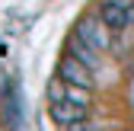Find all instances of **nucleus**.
<instances>
[{
	"instance_id": "obj_1",
	"label": "nucleus",
	"mask_w": 134,
	"mask_h": 131,
	"mask_svg": "<svg viewBox=\"0 0 134 131\" xmlns=\"http://www.w3.org/2000/svg\"><path fill=\"white\" fill-rule=\"evenodd\" d=\"M48 112H51V122L61 125V128H74V125H83L90 118V109L86 102H77V99H48Z\"/></svg>"
},
{
	"instance_id": "obj_2",
	"label": "nucleus",
	"mask_w": 134,
	"mask_h": 131,
	"mask_svg": "<svg viewBox=\"0 0 134 131\" xmlns=\"http://www.w3.org/2000/svg\"><path fill=\"white\" fill-rule=\"evenodd\" d=\"M74 32H77L83 42H90L96 51H105V48L112 45V29L102 23V16H99V13H96V16H83Z\"/></svg>"
},
{
	"instance_id": "obj_3",
	"label": "nucleus",
	"mask_w": 134,
	"mask_h": 131,
	"mask_svg": "<svg viewBox=\"0 0 134 131\" xmlns=\"http://www.w3.org/2000/svg\"><path fill=\"white\" fill-rule=\"evenodd\" d=\"M58 77H64L67 83H74V86H93V67H86L83 61L70 58V54H64L61 64H58Z\"/></svg>"
},
{
	"instance_id": "obj_4",
	"label": "nucleus",
	"mask_w": 134,
	"mask_h": 131,
	"mask_svg": "<svg viewBox=\"0 0 134 131\" xmlns=\"http://www.w3.org/2000/svg\"><path fill=\"white\" fill-rule=\"evenodd\" d=\"M99 16H102V23L112 29V32H125L134 19H131V13L128 7L121 3V0H102L99 3Z\"/></svg>"
},
{
	"instance_id": "obj_5",
	"label": "nucleus",
	"mask_w": 134,
	"mask_h": 131,
	"mask_svg": "<svg viewBox=\"0 0 134 131\" xmlns=\"http://www.w3.org/2000/svg\"><path fill=\"white\" fill-rule=\"evenodd\" d=\"M64 51L70 54V58H77V61H83V64H86V67H93V70L99 67V51H96V48H93L90 42H83V39L77 35V32H74L70 39H67Z\"/></svg>"
},
{
	"instance_id": "obj_6",
	"label": "nucleus",
	"mask_w": 134,
	"mask_h": 131,
	"mask_svg": "<svg viewBox=\"0 0 134 131\" xmlns=\"http://www.w3.org/2000/svg\"><path fill=\"white\" fill-rule=\"evenodd\" d=\"M121 3L128 7V13H131V19H134V0H121Z\"/></svg>"
}]
</instances>
